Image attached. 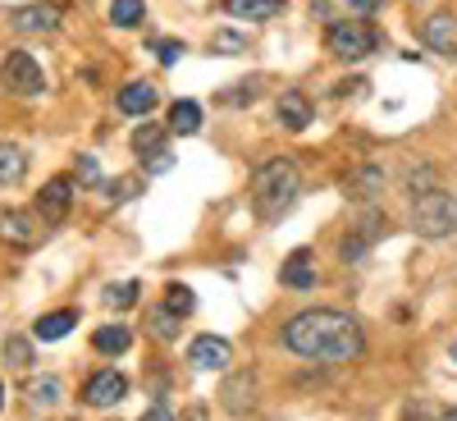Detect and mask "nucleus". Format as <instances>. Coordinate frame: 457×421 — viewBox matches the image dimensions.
<instances>
[{
  "instance_id": "c85d7f7f",
  "label": "nucleus",
  "mask_w": 457,
  "mask_h": 421,
  "mask_svg": "<svg viewBox=\"0 0 457 421\" xmlns=\"http://www.w3.org/2000/svg\"><path fill=\"white\" fill-rule=\"evenodd\" d=\"M151 334H156V339H174L179 334V316L165 312V307H156V312H151Z\"/></svg>"
},
{
  "instance_id": "7ed1b4c3",
  "label": "nucleus",
  "mask_w": 457,
  "mask_h": 421,
  "mask_svg": "<svg viewBox=\"0 0 457 421\" xmlns=\"http://www.w3.org/2000/svg\"><path fill=\"white\" fill-rule=\"evenodd\" d=\"M325 46H329L334 60L357 64V60H366V55L379 46V37H375V28H370L366 19H334V23L325 28Z\"/></svg>"
},
{
  "instance_id": "72a5a7b5",
  "label": "nucleus",
  "mask_w": 457,
  "mask_h": 421,
  "mask_svg": "<svg viewBox=\"0 0 457 421\" xmlns=\"http://www.w3.org/2000/svg\"><path fill=\"white\" fill-rule=\"evenodd\" d=\"M329 5V0H325ZM334 5H343L348 14H370V10H379V0H334Z\"/></svg>"
},
{
  "instance_id": "20e7f679",
  "label": "nucleus",
  "mask_w": 457,
  "mask_h": 421,
  "mask_svg": "<svg viewBox=\"0 0 457 421\" xmlns=\"http://www.w3.org/2000/svg\"><path fill=\"white\" fill-rule=\"evenodd\" d=\"M411 229L421 239H448L457 234V198L448 193H421L411 206Z\"/></svg>"
},
{
  "instance_id": "412c9836",
  "label": "nucleus",
  "mask_w": 457,
  "mask_h": 421,
  "mask_svg": "<svg viewBox=\"0 0 457 421\" xmlns=\"http://www.w3.org/2000/svg\"><path fill=\"white\" fill-rule=\"evenodd\" d=\"M28 170V156L14 147V142H0V183H19Z\"/></svg>"
},
{
  "instance_id": "ea45409f",
  "label": "nucleus",
  "mask_w": 457,
  "mask_h": 421,
  "mask_svg": "<svg viewBox=\"0 0 457 421\" xmlns=\"http://www.w3.org/2000/svg\"><path fill=\"white\" fill-rule=\"evenodd\" d=\"M0 408H5V385H0Z\"/></svg>"
},
{
  "instance_id": "423d86ee",
  "label": "nucleus",
  "mask_w": 457,
  "mask_h": 421,
  "mask_svg": "<svg viewBox=\"0 0 457 421\" xmlns=\"http://www.w3.org/2000/svg\"><path fill=\"white\" fill-rule=\"evenodd\" d=\"M385 229H389V220H385V215H379V211H366V215L348 229V234H343L338 257H343V261H366V252L375 248V239L385 234Z\"/></svg>"
},
{
  "instance_id": "2eb2a0df",
  "label": "nucleus",
  "mask_w": 457,
  "mask_h": 421,
  "mask_svg": "<svg viewBox=\"0 0 457 421\" xmlns=\"http://www.w3.org/2000/svg\"><path fill=\"white\" fill-rule=\"evenodd\" d=\"M284 10V0H224V14L247 19V23H265Z\"/></svg>"
},
{
  "instance_id": "2f4dec72",
  "label": "nucleus",
  "mask_w": 457,
  "mask_h": 421,
  "mask_svg": "<svg viewBox=\"0 0 457 421\" xmlns=\"http://www.w3.org/2000/svg\"><path fill=\"white\" fill-rule=\"evenodd\" d=\"M79 183H87V188L101 183V165H96L92 156H79Z\"/></svg>"
},
{
  "instance_id": "f704fd0d",
  "label": "nucleus",
  "mask_w": 457,
  "mask_h": 421,
  "mask_svg": "<svg viewBox=\"0 0 457 421\" xmlns=\"http://www.w3.org/2000/svg\"><path fill=\"white\" fill-rule=\"evenodd\" d=\"M146 165V174H170L174 170V156H170V151H161V156H151V161H142Z\"/></svg>"
},
{
  "instance_id": "4468645a",
  "label": "nucleus",
  "mask_w": 457,
  "mask_h": 421,
  "mask_svg": "<svg viewBox=\"0 0 457 421\" xmlns=\"http://www.w3.org/2000/svg\"><path fill=\"white\" fill-rule=\"evenodd\" d=\"M275 114H279V124L288 129V133H302L312 124V101L302 97V92H284L279 101H275Z\"/></svg>"
},
{
  "instance_id": "f03ea898",
  "label": "nucleus",
  "mask_w": 457,
  "mask_h": 421,
  "mask_svg": "<svg viewBox=\"0 0 457 421\" xmlns=\"http://www.w3.org/2000/svg\"><path fill=\"white\" fill-rule=\"evenodd\" d=\"M297 188H302V174H297V165L288 156L265 161L256 170V179H252V206H256V215L261 220L284 215L293 206V198H297Z\"/></svg>"
},
{
  "instance_id": "f8f14e48",
  "label": "nucleus",
  "mask_w": 457,
  "mask_h": 421,
  "mask_svg": "<svg viewBox=\"0 0 457 421\" xmlns=\"http://www.w3.org/2000/svg\"><path fill=\"white\" fill-rule=\"evenodd\" d=\"M69 206H73V183H69V179L42 183V193H37V211H42L46 220H64Z\"/></svg>"
},
{
  "instance_id": "f3484780",
  "label": "nucleus",
  "mask_w": 457,
  "mask_h": 421,
  "mask_svg": "<svg viewBox=\"0 0 457 421\" xmlns=\"http://www.w3.org/2000/svg\"><path fill=\"white\" fill-rule=\"evenodd\" d=\"M73 325H79V312H69V307H64V312H46L42 321L32 325V334H37V339H46V343H55V339H64Z\"/></svg>"
},
{
  "instance_id": "c9c22d12",
  "label": "nucleus",
  "mask_w": 457,
  "mask_h": 421,
  "mask_svg": "<svg viewBox=\"0 0 457 421\" xmlns=\"http://www.w3.org/2000/svg\"><path fill=\"white\" fill-rule=\"evenodd\" d=\"M211 46H215V51H243V37H238V32H215Z\"/></svg>"
},
{
  "instance_id": "aec40b11",
  "label": "nucleus",
  "mask_w": 457,
  "mask_h": 421,
  "mask_svg": "<svg viewBox=\"0 0 457 421\" xmlns=\"http://www.w3.org/2000/svg\"><path fill=\"white\" fill-rule=\"evenodd\" d=\"M256 403V394H252V375L243 371L238 380H228V385H224V408L228 412H247Z\"/></svg>"
},
{
  "instance_id": "7c9ffc66",
  "label": "nucleus",
  "mask_w": 457,
  "mask_h": 421,
  "mask_svg": "<svg viewBox=\"0 0 457 421\" xmlns=\"http://www.w3.org/2000/svg\"><path fill=\"white\" fill-rule=\"evenodd\" d=\"M430 183H435V170H430V165H426V170H411V179H407V188H411L416 198H421V188H426V193H435Z\"/></svg>"
},
{
  "instance_id": "39448f33",
  "label": "nucleus",
  "mask_w": 457,
  "mask_h": 421,
  "mask_svg": "<svg viewBox=\"0 0 457 421\" xmlns=\"http://www.w3.org/2000/svg\"><path fill=\"white\" fill-rule=\"evenodd\" d=\"M0 83H5L14 97H37V92L46 88L42 64H37L28 51H10L5 60H0Z\"/></svg>"
},
{
  "instance_id": "f257e3e1",
  "label": "nucleus",
  "mask_w": 457,
  "mask_h": 421,
  "mask_svg": "<svg viewBox=\"0 0 457 421\" xmlns=\"http://www.w3.org/2000/svg\"><path fill=\"white\" fill-rule=\"evenodd\" d=\"M284 343L307 362H353L366 353V330L348 312L316 307V312H297L284 325Z\"/></svg>"
},
{
  "instance_id": "4be33fe9",
  "label": "nucleus",
  "mask_w": 457,
  "mask_h": 421,
  "mask_svg": "<svg viewBox=\"0 0 457 421\" xmlns=\"http://www.w3.org/2000/svg\"><path fill=\"white\" fill-rule=\"evenodd\" d=\"M133 151H137L142 161L161 156V151H165V129H156V124H142V129L133 133Z\"/></svg>"
},
{
  "instance_id": "bb28decb",
  "label": "nucleus",
  "mask_w": 457,
  "mask_h": 421,
  "mask_svg": "<svg viewBox=\"0 0 457 421\" xmlns=\"http://www.w3.org/2000/svg\"><path fill=\"white\" fill-rule=\"evenodd\" d=\"M137 280H120V284H110L105 289V302H110V307H133V302H137Z\"/></svg>"
},
{
  "instance_id": "1a4fd4ad",
  "label": "nucleus",
  "mask_w": 457,
  "mask_h": 421,
  "mask_svg": "<svg viewBox=\"0 0 457 421\" xmlns=\"http://www.w3.org/2000/svg\"><path fill=\"white\" fill-rule=\"evenodd\" d=\"M187 358H193L197 371H224L228 358H234V349H228V339H220V334H197Z\"/></svg>"
},
{
  "instance_id": "dca6fc26",
  "label": "nucleus",
  "mask_w": 457,
  "mask_h": 421,
  "mask_svg": "<svg viewBox=\"0 0 457 421\" xmlns=\"http://www.w3.org/2000/svg\"><path fill=\"white\" fill-rule=\"evenodd\" d=\"M156 88H151V83H124L120 88V110L124 114H151V110H156Z\"/></svg>"
},
{
  "instance_id": "6e6552de",
  "label": "nucleus",
  "mask_w": 457,
  "mask_h": 421,
  "mask_svg": "<svg viewBox=\"0 0 457 421\" xmlns=\"http://www.w3.org/2000/svg\"><path fill=\"white\" fill-rule=\"evenodd\" d=\"M421 42L435 51V55H457V14H430L421 23Z\"/></svg>"
},
{
  "instance_id": "a19ab883",
  "label": "nucleus",
  "mask_w": 457,
  "mask_h": 421,
  "mask_svg": "<svg viewBox=\"0 0 457 421\" xmlns=\"http://www.w3.org/2000/svg\"><path fill=\"white\" fill-rule=\"evenodd\" d=\"M453 358H457V343H453Z\"/></svg>"
},
{
  "instance_id": "393cba45",
  "label": "nucleus",
  "mask_w": 457,
  "mask_h": 421,
  "mask_svg": "<svg viewBox=\"0 0 457 421\" xmlns=\"http://www.w3.org/2000/svg\"><path fill=\"white\" fill-rule=\"evenodd\" d=\"M165 312H174V316H187L197 307V298H193V289L187 284H165V302H161Z\"/></svg>"
},
{
  "instance_id": "a878e982",
  "label": "nucleus",
  "mask_w": 457,
  "mask_h": 421,
  "mask_svg": "<svg viewBox=\"0 0 457 421\" xmlns=\"http://www.w3.org/2000/svg\"><path fill=\"white\" fill-rule=\"evenodd\" d=\"M28 394H32L37 408H55L60 403V380L55 375H37L32 385H28Z\"/></svg>"
},
{
  "instance_id": "58836bf2",
  "label": "nucleus",
  "mask_w": 457,
  "mask_h": 421,
  "mask_svg": "<svg viewBox=\"0 0 457 421\" xmlns=\"http://www.w3.org/2000/svg\"><path fill=\"white\" fill-rule=\"evenodd\" d=\"M439 421H457V408H448V412H444V417H439Z\"/></svg>"
},
{
  "instance_id": "9d476101",
  "label": "nucleus",
  "mask_w": 457,
  "mask_h": 421,
  "mask_svg": "<svg viewBox=\"0 0 457 421\" xmlns=\"http://www.w3.org/2000/svg\"><path fill=\"white\" fill-rule=\"evenodd\" d=\"M279 284L293 289V293H302V289H312V284H316V257H312V248L288 252V261L279 265Z\"/></svg>"
},
{
  "instance_id": "b1692460",
  "label": "nucleus",
  "mask_w": 457,
  "mask_h": 421,
  "mask_svg": "<svg viewBox=\"0 0 457 421\" xmlns=\"http://www.w3.org/2000/svg\"><path fill=\"white\" fill-rule=\"evenodd\" d=\"M142 19H146L142 0H114V5H110V23H114V28H137Z\"/></svg>"
},
{
  "instance_id": "4c0bfd02",
  "label": "nucleus",
  "mask_w": 457,
  "mask_h": 421,
  "mask_svg": "<svg viewBox=\"0 0 457 421\" xmlns=\"http://www.w3.org/2000/svg\"><path fill=\"white\" fill-rule=\"evenodd\" d=\"M183 421H211V417H206V408L197 403V408H187V417H183Z\"/></svg>"
},
{
  "instance_id": "e433bc0d",
  "label": "nucleus",
  "mask_w": 457,
  "mask_h": 421,
  "mask_svg": "<svg viewBox=\"0 0 457 421\" xmlns=\"http://www.w3.org/2000/svg\"><path fill=\"white\" fill-rule=\"evenodd\" d=\"M142 421H179V417H174L165 403H156V408H146V412H142Z\"/></svg>"
},
{
  "instance_id": "a211bd4d",
  "label": "nucleus",
  "mask_w": 457,
  "mask_h": 421,
  "mask_svg": "<svg viewBox=\"0 0 457 421\" xmlns=\"http://www.w3.org/2000/svg\"><path fill=\"white\" fill-rule=\"evenodd\" d=\"M202 129V105L197 101H174L170 105V133L187 138V133H197Z\"/></svg>"
},
{
  "instance_id": "473e14b6",
  "label": "nucleus",
  "mask_w": 457,
  "mask_h": 421,
  "mask_svg": "<svg viewBox=\"0 0 457 421\" xmlns=\"http://www.w3.org/2000/svg\"><path fill=\"white\" fill-rule=\"evenodd\" d=\"M256 92V83H243V88H228V92H220V101H228V105H247V97Z\"/></svg>"
},
{
  "instance_id": "0eeeda50",
  "label": "nucleus",
  "mask_w": 457,
  "mask_h": 421,
  "mask_svg": "<svg viewBox=\"0 0 457 421\" xmlns=\"http://www.w3.org/2000/svg\"><path fill=\"white\" fill-rule=\"evenodd\" d=\"M124 394H129V380L120 371H96V375H87V385H83V399L92 408H114Z\"/></svg>"
},
{
  "instance_id": "9b49d317",
  "label": "nucleus",
  "mask_w": 457,
  "mask_h": 421,
  "mask_svg": "<svg viewBox=\"0 0 457 421\" xmlns=\"http://www.w3.org/2000/svg\"><path fill=\"white\" fill-rule=\"evenodd\" d=\"M0 239L10 248H37L42 229H37V220L28 211H0Z\"/></svg>"
},
{
  "instance_id": "c756f323",
  "label": "nucleus",
  "mask_w": 457,
  "mask_h": 421,
  "mask_svg": "<svg viewBox=\"0 0 457 421\" xmlns=\"http://www.w3.org/2000/svg\"><path fill=\"white\" fill-rule=\"evenodd\" d=\"M151 55H156L161 64H174V60H183V42H165V37H156V42H151Z\"/></svg>"
},
{
  "instance_id": "6ab92c4d",
  "label": "nucleus",
  "mask_w": 457,
  "mask_h": 421,
  "mask_svg": "<svg viewBox=\"0 0 457 421\" xmlns=\"http://www.w3.org/2000/svg\"><path fill=\"white\" fill-rule=\"evenodd\" d=\"M92 343H96V353L114 358V353H129L133 349V334H129V325H101L92 334Z\"/></svg>"
},
{
  "instance_id": "cd10ccee",
  "label": "nucleus",
  "mask_w": 457,
  "mask_h": 421,
  "mask_svg": "<svg viewBox=\"0 0 457 421\" xmlns=\"http://www.w3.org/2000/svg\"><path fill=\"white\" fill-rule=\"evenodd\" d=\"M5 362H10V366H32V343L19 339V334H10V339H5Z\"/></svg>"
},
{
  "instance_id": "ddd939ff",
  "label": "nucleus",
  "mask_w": 457,
  "mask_h": 421,
  "mask_svg": "<svg viewBox=\"0 0 457 421\" xmlns=\"http://www.w3.org/2000/svg\"><path fill=\"white\" fill-rule=\"evenodd\" d=\"M10 23H14L19 32H55V28H60V10L37 0V5H19V10L10 14Z\"/></svg>"
},
{
  "instance_id": "5701e85b",
  "label": "nucleus",
  "mask_w": 457,
  "mask_h": 421,
  "mask_svg": "<svg viewBox=\"0 0 457 421\" xmlns=\"http://www.w3.org/2000/svg\"><path fill=\"white\" fill-rule=\"evenodd\" d=\"M379 188H385V170L366 165V170H357V179H348V198H375Z\"/></svg>"
}]
</instances>
